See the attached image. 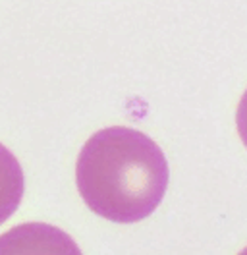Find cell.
<instances>
[{
  "instance_id": "cell-4",
  "label": "cell",
  "mask_w": 247,
  "mask_h": 255,
  "mask_svg": "<svg viewBox=\"0 0 247 255\" xmlns=\"http://www.w3.org/2000/svg\"><path fill=\"white\" fill-rule=\"evenodd\" d=\"M236 126H238V133L242 137L244 145L247 147V91L244 93L240 105H238V112H236Z\"/></svg>"
},
{
  "instance_id": "cell-2",
  "label": "cell",
  "mask_w": 247,
  "mask_h": 255,
  "mask_svg": "<svg viewBox=\"0 0 247 255\" xmlns=\"http://www.w3.org/2000/svg\"><path fill=\"white\" fill-rule=\"evenodd\" d=\"M0 254H79V248L54 226L21 224L0 238Z\"/></svg>"
},
{
  "instance_id": "cell-3",
  "label": "cell",
  "mask_w": 247,
  "mask_h": 255,
  "mask_svg": "<svg viewBox=\"0 0 247 255\" xmlns=\"http://www.w3.org/2000/svg\"><path fill=\"white\" fill-rule=\"evenodd\" d=\"M23 197V170L15 157L0 145V224L6 223Z\"/></svg>"
},
{
  "instance_id": "cell-1",
  "label": "cell",
  "mask_w": 247,
  "mask_h": 255,
  "mask_svg": "<svg viewBox=\"0 0 247 255\" xmlns=\"http://www.w3.org/2000/svg\"><path fill=\"white\" fill-rule=\"evenodd\" d=\"M168 162L151 137L133 128H105L83 145L77 191L95 215L139 223L153 215L168 188Z\"/></svg>"
}]
</instances>
